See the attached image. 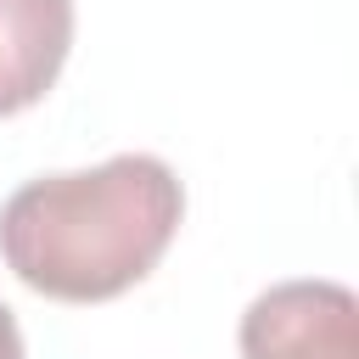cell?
I'll use <instances>...</instances> for the list:
<instances>
[{
    "mask_svg": "<svg viewBox=\"0 0 359 359\" xmlns=\"http://www.w3.org/2000/svg\"><path fill=\"white\" fill-rule=\"evenodd\" d=\"M73 50V0H0V118L39 107Z\"/></svg>",
    "mask_w": 359,
    "mask_h": 359,
    "instance_id": "3957f363",
    "label": "cell"
},
{
    "mask_svg": "<svg viewBox=\"0 0 359 359\" xmlns=\"http://www.w3.org/2000/svg\"><path fill=\"white\" fill-rule=\"evenodd\" d=\"M185 219L180 174L151 151L22 180L0 202L6 269L56 303H107L140 286Z\"/></svg>",
    "mask_w": 359,
    "mask_h": 359,
    "instance_id": "6da1fadb",
    "label": "cell"
},
{
    "mask_svg": "<svg viewBox=\"0 0 359 359\" xmlns=\"http://www.w3.org/2000/svg\"><path fill=\"white\" fill-rule=\"evenodd\" d=\"M0 359H28L22 353V325H17V314L0 303Z\"/></svg>",
    "mask_w": 359,
    "mask_h": 359,
    "instance_id": "277c9868",
    "label": "cell"
},
{
    "mask_svg": "<svg viewBox=\"0 0 359 359\" xmlns=\"http://www.w3.org/2000/svg\"><path fill=\"white\" fill-rule=\"evenodd\" d=\"M241 359H359V297L342 280H280L241 314Z\"/></svg>",
    "mask_w": 359,
    "mask_h": 359,
    "instance_id": "7a4b0ae2",
    "label": "cell"
}]
</instances>
